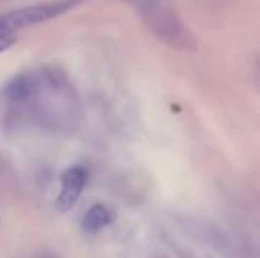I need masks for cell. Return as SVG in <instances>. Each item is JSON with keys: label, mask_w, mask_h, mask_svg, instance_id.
Segmentation results:
<instances>
[{"label": "cell", "mask_w": 260, "mask_h": 258, "mask_svg": "<svg viewBox=\"0 0 260 258\" xmlns=\"http://www.w3.org/2000/svg\"><path fill=\"white\" fill-rule=\"evenodd\" d=\"M142 17L149 30L177 50H190L193 36L166 0H123Z\"/></svg>", "instance_id": "1"}, {"label": "cell", "mask_w": 260, "mask_h": 258, "mask_svg": "<svg viewBox=\"0 0 260 258\" xmlns=\"http://www.w3.org/2000/svg\"><path fill=\"white\" fill-rule=\"evenodd\" d=\"M84 0H52V2H44L32 6H26L21 9L11 11L5 15H0V23L8 27L12 32H17L23 27L34 26L52 18H56L62 15L64 12L76 8L81 5Z\"/></svg>", "instance_id": "2"}, {"label": "cell", "mask_w": 260, "mask_h": 258, "mask_svg": "<svg viewBox=\"0 0 260 258\" xmlns=\"http://www.w3.org/2000/svg\"><path fill=\"white\" fill-rule=\"evenodd\" d=\"M87 182V170L84 167H70L61 176V190L56 199V210L69 211L81 198V193Z\"/></svg>", "instance_id": "3"}, {"label": "cell", "mask_w": 260, "mask_h": 258, "mask_svg": "<svg viewBox=\"0 0 260 258\" xmlns=\"http://www.w3.org/2000/svg\"><path fill=\"white\" fill-rule=\"evenodd\" d=\"M114 220V213L105 205H93L82 217L81 228L87 234H96Z\"/></svg>", "instance_id": "4"}, {"label": "cell", "mask_w": 260, "mask_h": 258, "mask_svg": "<svg viewBox=\"0 0 260 258\" xmlns=\"http://www.w3.org/2000/svg\"><path fill=\"white\" fill-rule=\"evenodd\" d=\"M15 32L9 30L8 27H5L2 23H0V53L5 52L6 49H9L14 41H15Z\"/></svg>", "instance_id": "5"}, {"label": "cell", "mask_w": 260, "mask_h": 258, "mask_svg": "<svg viewBox=\"0 0 260 258\" xmlns=\"http://www.w3.org/2000/svg\"><path fill=\"white\" fill-rule=\"evenodd\" d=\"M37 258H56V257H55V255H52V254H44V252H43V254H40Z\"/></svg>", "instance_id": "6"}]
</instances>
